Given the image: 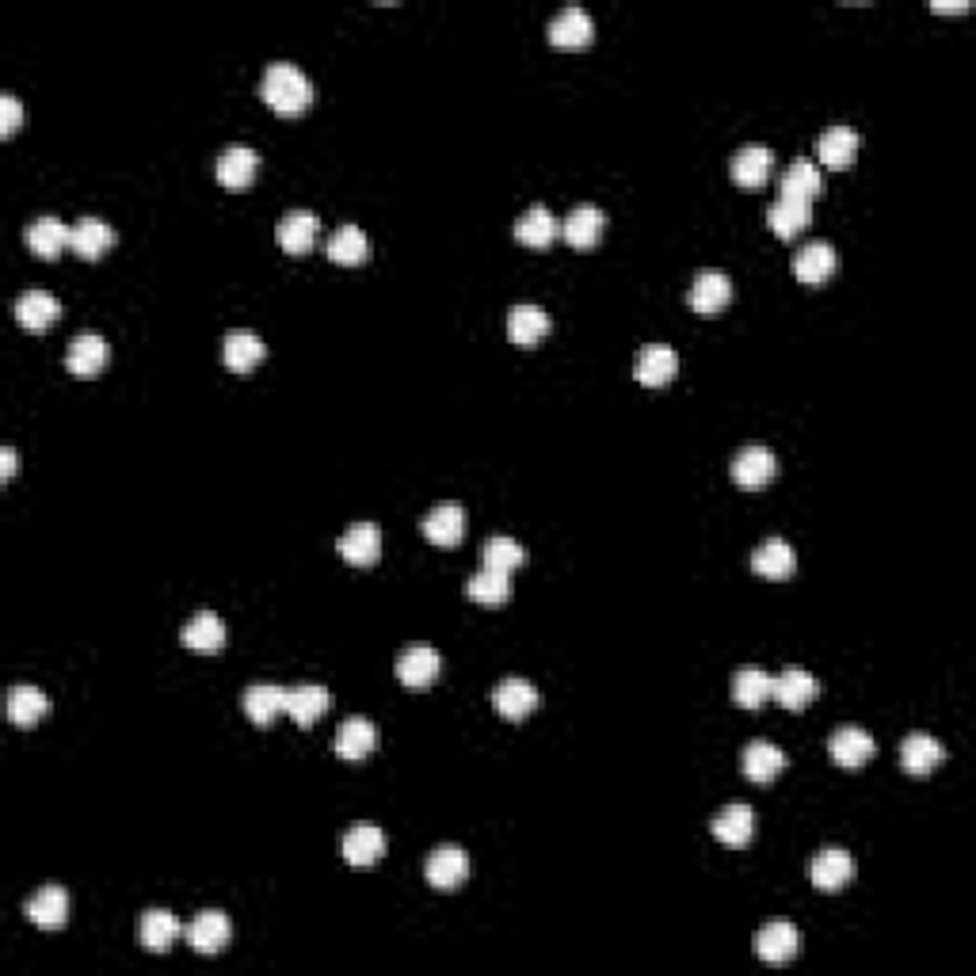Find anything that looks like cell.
Listing matches in <instances>:
<instances>
[{
	"instance_id": "obj_1",
	"label": "cell",
	"mask_w": 976,
	"mask_h": 976,
	"mask_svg": "<svg viewBox=\"0 0 976 976\" xmlns=\"http://www.w3.org/2000/svg\"><path fill=\"white\" fill-rule=\"evenodd\" d=\"M259 96L272 111L279 115H302L313 103V80L290 61H272L259 80Z\"/></svg>"
},
{
	"instance_id": "obj_2",
	"label": "cell",
	"mask_w": 976,
	"mask_h": 976,
	"mask_svg": "<svg viewBox=\"0 0 976 976\" xmlns=\"http://www.w3.org/2000/svg\"><path fill=\"white\" fill-rule=\"evenodd\" d=\"M107 359H111V347H107V339L100 333H92V328H85V333L69 339L66 371L73 374V378H96V374H103Z\"/></svg>"
},
{
	"instance_id": "obj_3",
	"label": "cell",
	"mask_w": 976,
	"mask_h": 976,
	"mask_svg": "<svg viewBox=\"0 0 976 976\" xmlns=\"http://www.w3.org/2000/svg\"><path fill=\"white\" fill-rule=\"evenodd\" d=\"M427 885L438 893H454L465 885V877H470V855H465L462 847H435L432 855H427Z\"/></svg>"
},
{
	"instance_id": "obj_4",
	"label": "cell",
	"mask_w": 976,
	"mask_h": 976,
	"mask_svg": "<svg viewBox=\"0 0 976 976\" xmlns=\"http://www.w3.org/2000/svg\"><path fill=\"white\" fill-rule=\"evenodd\" d=\"M679 374V355L676 347L668 344H644L638 355H633V378L649 390L668 386L671 378Z\"/></svg>"
},
{
	"instance_id": "obj_5",
	"label": "cell",
	"mask_w": 976,
	"mask_h": 976,
	"mask_svg": "<svg viewBox=\"0 0 976 976\" xmlns=\"http://www.w3.org/2000/svg\"><path fill=\"white\" fill-rule=\"evenodd\" d=\"M229 935H233L229 916H226V911H218V908L199 911V916L191 919V927H187V943H191V950L203 954V957H214V954L226 950Z\"/></svg>"
},
{
	"instance_id": "obj_6",
	"label": "cell",
	"mask_w": 976,
	"mask_h": 976,
	"mask_svg": "<svg viewBox=\"0 0 976 976\" xmlns=\"http://www.w3.org/2000/svg\"><path fill=\"white\" fill-rule=\"evenodd\" d=\"M687 302H691V309H694V313H702V317H713V313H721V309L732 302V283H729V275L718 272V267H702V272L694 275L691 294H687Z\"/></svg>"
},
{
	"instance_id": "obj_7",
	"label": "cell",
	"mask_w": 976,
	"mask_h": 976,
	"mask_svg": "<svg viewBox=\"0 0 976 976\" xmlns=\"http://www.w3.org/2000/svg\"><path fill=\"white\" fill-rule=\"evenodd\" d=\"M542 694L539 687L531 683V679H504V683L492 691V710L500 713V718L507 721H523L531 718L534 710H539Z\"/></svg>"
},
{
	"instance_id": "obj_8",
	"label": "cell",
	"mask_w": 976,
	"mask_h": 976,
	"mask_svg": "<svg viewBox=\"0 0 976 976\" xmlns=\"http://www.w3.org/2000/svg\"><path fill=\"white\" fill-rule=\"evenodd\" d=\"M23 240L34 256L53 259L66 253V248H73V226H66V221L53 218V214H42V218H34L31 226L23 229Z\"/></svg>"
},
{
	"instance_id": "obj_9",
	"label": "cell",
	"mask_w": 976,
	"mask_h": 976,
	"mask_svg": "<svg viewBox=\"0 0 976 976\" xmlns=\"http://www.w3.org/2000/svg\"><path fill=\"white\" fill-rule=\"evenodd\" d=\"M836 267H839L836 248H831L828 240H809V245H801L793 256V279L805 286H820L836 275Z\"/></svg>"
},
{
	"instance_id": "obj_10",
	"label": "cell",
	"mask_w": 976,
	"mask_h": 976,
	"mask_svg": "<svg viewBox=\"0 0 976 976\" xmlns=\"http://www.w3.org/2000/svg\"><path fill=\"white\" fill-rule=\"evenodd\" d=\"M874 737L866 729H858V724H844V729L831 732L828 740V756L836 759L839 767H847V771H858V767H866L874 759Z\"/></svg>"
},
{
	"instance_id": "obj_11",
	"label": "cell",
	"mask_w": 976,
	"mask_h": 976,
	"mask_svg": "<svg viewBox=\"0 0 976 976\" xmlns=\"http://www.w3.org/2000/svg\"><path fill=\"white\" fill-rule=\"evenodd\" d=\"M595 39V23H591V12L580 4L561 8L558 16L550 20V42L561 50H580Z\"/></svg>"
},
{
	"instance_id": "obj_12",
	"label": "cell",
	"mask_w": 976,
	"mask_h": 976,
	"mask_svg": "<svg viewBox=\"0 0 976 976\" xmlns=\"http://www.w3.org/2000/svg\"><path fill=\"white\" fill-rule=\"evenodd\" d=\"M438 671H443V657H438L435 649H427V644H412V649H405L397 657V679L408 687V691H424V687H432L438 679Z\"/></svg>"
},
{
	"instance_id": "obj_13",
	"label": "cell",
	"mask_w": 976,
	"mask_h": 976,
	"mask_svg": "<svg viewBox=\"0 0 976 976\" xmlns=\"http://www.w3.org/2000/svg\"><path fill=\"white\" fill-rule=\"evenodd\" d=\"M817 694H820V683L805 668H786L782 676L771 679V698L782 710H793V713L809 710V702Z\"/></svg>"
},
{
	"instance_id": "obj_14",
	"label": "cell",
	"mask_w": 976,
	"mask_h": 976,
	"mask_svg": "<svg viewBox=\"0 0 976 976\" xmlns=\"http://www.w3.org/2000/svg\"><path fill=\"white\" fill-rule=\"evenodd\" d=\"M603 210H599L595 203H580L572 206V210L565 214V221H561V237L569 240L572 248H580V253H588V248L599 245V237H603Z\"/></svg>"
},
{
	"instance_id": "obj_15",
	"label": "cell",
	"mask_w": 976,
	"mask_h": 976,
	"mask_svg": "<svg viewBox=\"0 0 976 976\" xmlns=\"http://www.w3.org/2000/svg\"><path fill=\"white\" fill-rule=\"evenodd\" d=\"M23 916L42 930H58L69 924V893L61 885H42L31 900L23 904Z\"/></svg>"
},
{
	"instance_id": "obj_16",
	"label": "cell",
	"mask_w": 976,
	"mask_h": 976,
	"mask_svg": "<svg viewBox=\"0 0 976 976\" xmlns=\"http://www.w3.org/2000/svg\"><path fill=\"white\" fill-rule=\"evenodd\" d=\"M374 748H378V724L366 718H347L333 737V751L347 763H359Z\"/></svg>"
},
{
	"instance_id": "obj_17",
	"label": "cell",
	"mask_w": 976,
	"mask_h": 976,
	"mask_svg": "<svg viewBox=\"0 0 976 976\" xmlns=\"http://www.w3.org/2000/svg\"><path fill=\"white\" fill-rule=\"evenodd\" d=\"M801 954V930L793 924H767L756 935V957L767 965H786Z\"/></svg>"
},
{
	"instance_id": "obj_18",
	"label": "cell",
	"mask_w": 976,
	"mask_h": 976,
	"mask_svg": "<svg viewBox=\"0 0 976 976\" xmlns=\"http://www.w3.org/2000/svg\"><path fill=\"white\" fill-rule=\"evenodd\" d=\"M710 831H713V839H718V844L740 850V847L751 844V836H756V812H751V805H740V801L724 805L718 817H713Z\"/></svg>"
},
{
	"instance_id": "obj_19",
	"label": "cell",
	"mask_w": 976,
	"mask_h": 976,
	"mask_svg": "<svg viewBox=\"0 0 976 976\" xmlns=\"http://www.w3.org/2000/svg\"><path fill=\"white\" fill-rule=\"evenodd\" d=\"M740 771H745L748 782H756V786L775 782V778L786 771V751L771 745V740H751V745L745 748V756H740Z\"/></svg>"
},
{
	"instance_id": "obj_20",
	"label": "cell",
	"mask_w": 976,
	"mask_h": 976,
	"mask_svg": "<svg viewBox=\"0 0 976 976\" xmlns=\"http://www.w3.org/2000/svg\"><path fill=\"white\" fill-rule=\"evenodd\" d=\"M214 172H218L221 187H229V191H245V187H253L256 172H259V154L248 146H229V149H221Z\"/></svg>"
},
{
	"instance_id": "obj_21",
	"label": "cell",
	"mask_w": 976,
	"mask_h": 976,
	"mask_svg": "<svg viewBox=\"0 0 976 976\" xmlns=\"http://www.w3.org/2000/svg\"><path fill=\"white\" fill-rule=\"evenodd\" d=\"M809 877H812V885H817L820 893H839V889H847L850 877H855V858H850L847 850H839V847H828V850H820V855L812 858Z\"/></svg>"
},
{
	"instance_id": "obj_22",
	"label": "cell",
	"mask_w": 976,
	"mask_h": 976,
	"mask_svg": "<svg viewBox=\"0 0 976 976\" xmlns=\"http://www.w3.org/2000/svg\"><path fill=\"white\" fill-rule=\"evenodd\" d=\"M778 473V459L767 446H745V451L732 459V481L740 489H763L771 485Z\"/></svg>"
},
{
	"instance_id": "obj_23",
	"label": "cell",
	"mask_w": 976,
	"mask_h": 976,
	"mask_svg": "<svg viewBox=\"0 0 976 976\" xmlns=\"http://www.w3.org/2000/svg\"><path fill=\"white\" fill-rule=\"evenodd\" d=\"M420 531H424V539H427V542H432V545H443V550L459 545V542H462V534H465V512H462V504H435L432 512L424 515Z\"/></svg>"
},
{
	"instance_id": "obj_24",
	"label": "cell",
	"mask_w": 976,
	"mask_h": 976,
	"mask_svg": "<svg viewBox=\"0 0 976 976\" xmlns=\"http://www.w3.org/2000/svg\"><path fill=\"white\" fill-rule=\"evenodd\" d=\"M339 558L347 561V565H374V561L382 558V531L378 523H355L344 531V539H339Z\"/></svg>"
},
{
	"instance_id": "obj_25",
	"label": "cell",
	"mask_w": 976,
	"mask_h": 976,
	"mask_svg": "<svg viewBox=\"0 0 976 976\" xmlns=\"http://www.w3.org/2000/svg\"><path fill=\"white\" fill-rule=\"evenodd\" d=\"M138 935H141V946H146L149 954H168L176 946V938L184 935V927L168 908H149L138 924Z\"/></svg>"
},
{
	"instance_id": "obj_26",
	"label": "cell",
	"mask_w": 976,
	"mask_h": 976,
	"mask_svg": "<svg viewBox=\"0 0 976 976\" xmlns=\"http://www.w3.org/2000/svg\"><path fill=\"white\" fill-rule=\"evenodd\" d=\"M221 355H226V366L233 374H253L259 366V359L267 355V347H264V339L253 333V328H229Z\"/></svg>"
},
{
	"instance_id": "obj_27",
	"label": "cell",
	"mask_w": 976,
	"mask_h": 976,
	"mask_svg": "<svg viewBox=\"0 0 976 976\" xmlns=\"http://www.w3.org/2000/svg\"><path fill=\"white\" fill-rule=\"evenodd\" d=\"M321 233V218L313 210H286L279 221V245L290 256H306Z\"/></svg>"
},
{
	"instance_id": "obj_28",
	"label": "cell",
	"mask_w": 976,
	"mask_h": 976,
	"mask_svg": "<svg viewBox=\"0 0 976 976\" xmlns=\"http://www.w3.org/2000/svg\"><path fill=\"white\" fill-rule=\"evenodd\" d=\"M858 146H862L858 130L855 127H844V122H836V127H828L817 138V157L828 168H847V165H855Z\"/></svg>"
},
{
	"instance_id": "obj_29",
	"label": "cell",
	"mask_w": 976,
	"mask_h": 976,
	"mask_svg": "<svg viewBox=\"0 0 976 976\" xmlns=\"http://www.w3.org/2000/svg\"><path fill=\"white\" fill-rule=\"evenodd\" d=\"M328 702H333V698H328V687H321V683H302V687H290V691H286V713H290L302 729H309V724H317L321 718H325Z\"/></svg>"
},
{
	"instance_id": "obj_30",
	"label": "cell",
	"mask_w": 976,
	"mask_h": 976,
	"mask_svg": "<svg viewBox=\"0 0 976 976\" xmlns=\"http://www.w3.org/2000/svg\"><path fill=\"white\" fill-rule=\"evenodd\" d=\"M946 759V748L938 745L935 737H930V732H911V737H904V745H900V767L908 775H930L935 771L938 763H943Z\"/></svg>"
},
{
	"instance_id": "obj_31",
	"label": "cell",
	"mask_w": 976,
	"mask_h": 976,
	"mask_svg": "<svg viewBox=\"0 0 976 976\" xmlns=\"http://www.w3.org/2000/svg\"><path fill=\"white\" fill-rule=\"evenodd\" d=\"M545 333H550V313L531 306V302H519V306L507 313V339L519 347H534L542 344Z\"/></svg>"
},
{
	"instance_id": "obj_32",
	"label": "cell",
	"mask_w": 976,
	"mask_h": 976,
	"mask_svg": "<svg viewBox=\"0 0 976 976\" xmlns=\"http://www.w3.org/2000/svg\"><path fill=\"white\" fill-rule=\"evenodd\" d=\"M286 691H290V687H279V683L248 687V691L240 694V706H245L248 721H253V724H272L279 713H286Z\"/></svg>"
},
{
	"instance_id": "obj_33",
	"label": "cell",
	"mask_w": 976,
	"mask_h": 976,
	"mask_svg": "<svg viewBox=\"0 0 976 976\" xmlns=\"http://www.w3.org/2000/svg\"><path fill=\"white\" fill-rule=\"evenodd\" d=\"M226 638H229L226 622H221L214 611H199L180 633L184 649H191V652H221L226 649Z\"/></svg>"
},
{
	"instance_id": "obj_34",
	"label": "cell",
	"mask_w": 976,
	"mask_h": 976,
	"mask_svg": "<svg viewBox=\"0 0 976 976\" xmlns=\"http://www.w3.org/2000/svg\"><path fill=\"white\" fill-rule=\"evenodd\" d=\"M561 233V221L550 214V206H531L526 214H519L515 221V240L526 248H550Z\"/></svg>"
},
{
	"instance_id": "obj_35",
	"label": "cell",
	"mask_w": 976,
	"mask_h": 976,
	"mask_svg": "<svg viewBox=\"0 0 976 976\" xmlns=\"http://www.w3.org/2000/svg\"><path fill=\"white\" fill-rule=\"evenodd\" d=\"M751 569H756L763 580H786V576H793V569H797L793 545L786 542V539L759 542L756 553H751Z\"/></svg>"
},
{
	"instance_id": "obj_36",
	"label": "cell",
	"mask_w": 976,
	"mask_h": 976,
	"mask_svg": "<svg viewBox=\"0 0 976 976\" xmlns=\"http://www.w3.org/2000/svg\"><path fill=\"white\" fill-rule=\"evenodd\" d=\"M775 172V154L767 146H745L732 157V184L740 187H763Z\"/></svg>"
},
{
	"instance_id": "obj_37",
	"label": "cell",
	"mask_w": 976,
	"mask_h": 976,
	"mask_svg": "<svg viewBox=\"0 0 976 976\" xmlns=\"http://www.w3.org/2000/svg\"><path fill=\"white\" fill-rule=\"evenodd\" d=\"M382 855H386V836H382V828H374V824H355V828H347L344 836L347 866H374Z\"/></svg>"
},
{
	"instance_id": "obj_38",
	"label": "cell",
	"mask_w": 976,
	"mask_h": 976,
	"mask_svg": "<svg viewBox=\"0 0 976 976\" xmlns=\"http://www.w3.org/2000/svg\"><path fill=\"white\" fill-rule=\"evenodd\" d=\"M58 317H61V306L50 290H23L20 298H16V321H20L23 328H31V333L50 328Z\"/></svg>"
},
{
	"instance_id": "obj_39",
	"label": "cell",
	"mask_w": 976,
	"mask_h": 976,
	"mask_svg": "<svg viewBox=\"0 0 976 976\" xmlns=\"http://www.w3.org/2000/svg\"><path fill=\"white\" fill-rule=\"evenodd\" d=\"M732 702L740 710H763V702H771V676L756 664H745L732 676Z\"/></svg>"
},
{
	"instance_id": "obj_40",
	"label": "cell",
	"mask_w": 976,
	"mask_h": 976,
	"mask_svg": "<svg viewBox=\"0 0 976 976\" xmlns=\"http://www.w3.org/2000/svg\"><path fill=\"white\" fill-rule=\"evenodd\" d=\"M782 199H797V203H809L824 191V176L812 160H793L790 168L782 172Z\"/></svg>"
},
{
	"instance_id": "obj_41",
	"label": "cell",
	"mask_w": 976,
	"mask_h": 976,
	"mask_svg": "<svg viewBox=\"0 0 976 976\" xmlns=\"http://www.w3.org/2000/svg\"><path fill=\"white\" fill-rule=\"evenodd\" d=\"M812 221V206L809 203H797V199H778L771 203V210H767V226H771L782 240H793L797 233H805Z\"/></svg>"
},
{
	"instance_id": "obj_42",
	"label": "cell",
	"mask_w": 976,
	"mask_h": 976,
	"mask_svg": "<svg viewBox=\"0 0 976 976\" xmlns=\"http://www.w3.org/2000/svg\"><path fill=\"white\" fill-rule=\"evenodd\" d=\"M4 710H8V721L12 724H23V729H31L34 721H42L47 718V710H50V698L39 691V687H12V691H8V702H4Z\"/></svg>"
},
{
	"instance_id": "obj_43",
	"label": "cell",
	"mask_w": 976,
	"mask_h": 976,
	"mask_svg": "<svg viewBox=\"0 0 976 976\" xmlns=\"http://www.w3.org/2000/svg\"><path fill=\"white\" fill-rule=\"evenodd\" d=\"M111 245H115V229L107 226L103 218L88 214V218L73 221V253L80 259H100Z\"/></svg>"
},
{
	"instance_id": "obj_44",
	"label": "cell",
	"mask_w": 976,
	"mask_h": 976,
	"mask_svg": "<svg viewBox=\"0 0 976 976\" xmlns=\"http://www.w3.org/2000/svg\"><path fill=\"white\" fill-rule=\"evenodd\" d=\"M328 259L344 267H359L371 259V240L359 226H339L333 237H328Z\"/></svg>"
},
{
	"instance_id": "obj_45",
	"label": "cell",
	"mask_w": 976,
	"mask_h": 976,
	"mask_svg": "<svg viewBox=\"0 0 976 976\" xmlns=\"http://www.w3.org/2000/svg\"><path fill=\"white\" fill-rule=\"evenodd\" d=\"M465 595L473 599V603L481 607H500L512 599V580H507V572H496V569H481L473 572L470 580H465Z\"/></svg>"
},
{
	"instance_id": "obj_46",
	"label": "cell",
	"mask_w": 976,
	"mask_h": 976,
	"mask_svg": "<svg viewBox=\"0 0 976 976\" xmlns=\"http://www.w3.org/2000/svg\"><path fill=\"white\" fill-rule=\"evenodd\" d=\"M481 558H485V569H496V572H512L526 561V550L519 545L515 539H507V534H492V539L485 542V550H481Z\"/></svg>"
},
{
	"instance_id": "obj_47",
	"label": "cell",
	"mask_w": 976,
	"mask_h": 976,
	"mask_svg": "<svg viewBox=\"0 0 976 976\" xmlns=\"http://www.w3.org/2000/svg\"><path fill=\"white\" fill-rule=\"evenodd\" d=\"M20 122H23L20 100H16L12 92H4V96H0V134H4V138H12V134L20 130Z\"/></svg>"
},
{
	"instance_id": "obj_48",
	"label": "cell",
	"mask_w": 976,
	"mask_h": 976,
	"mask_svg": "<svg viewBox=\"0 0 976 976\" xmlns=\"http://www.w3.org/2000/svg\"><path fill=\"white\" fill-rule=\"evenodd\" d=\"M12 473H16V451L12 446H4V451H0V477L8 481Z\"/></svg>"
},
{
	"instance_id": "obj_49",
	"label": "cell",
	"mask_w": 976,
	"mask_h": 976,
	"mask_svg": "<svg viewBox=\"0 0 976 976\" xmlns=\"http://www.w3.org/2000/svg\"><path fill=\"white\" fill-rule=\"evenodd\" d=\"M930 12H969V4L965 0H957V4H930Z\"/></svg>"
}]
</instances>
